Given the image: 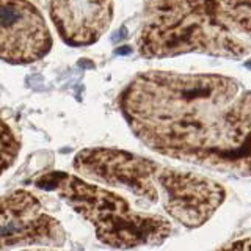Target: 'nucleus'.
Segmentation results:
<instances>
[{"label": "nucleus", "instance_id": "obj_6", "mask_svg": "<svg viewBox=\"0 0 251 251\" xmlns=\"http://www.w3.org/2000/svg\"><path fill=\"white\" fill-rule=\"evenodd\" d=\"M41 11L28 0H0V55L8 65H30L52 50Z\"/></svg>", "mask_w": 251, "mask_h": 251}, {"label": "nucleus", "instance_id": "obj_1", "mask_svg": "<svg viewBox=\"0 0 251 251\" xmlns=\"http://www.w3.org/2000/svg\"><path fill=\"white\" fill-rule=\"evenodd\" d=\"M120 110L141 143L170 159L251 176V90L222 74L145 71Z\"/></svg>", "mask_w": 251, "mask_h": 251}, {"label": "nucleus", "instance_id": "obj_9", "mask_svg": "<svg viewBox=\"0 0 251 251\" xmlns=\"http://www.w3.org/2000/svg\"><path fill=\"white\" fill-rule=\"evenodd\" d=\"M21 151V140L19 135L14 132L8 121H3L2 127V168L3 173L8 171V168L13 167Z\"/></svg>", "mask_w": 251, "mask_h": 251}, {"label": "nucleus", "instance_id": "obj_7", "mask_svg": "<svg viewBox=\"0 0 251 251\" xmlns=\"http://www.w3.org/2000/svg\"><path fill=\"white\" fill-rule=\"evenodd\" d=\"M65 242L63 225L47 214L33 193L18 188L2 198V248L61 247Z\"/></svg>", "mask_w": 251, "mask_h": 251}, {"label": "nucleus", "instance_id": "obj_3", "mask_svg": "<svg viewBox=\"0 0 251 251\" xmlns=\"http://www.w3.org/2000/svg\"><path fill=\"white\" fill-rule=\"evenodd\" d=\"M36 187L57 192L78 215L93 225L98 239L113 248L160 245L173 231L167 217L133 209L129 201L113 190L69 173H47Z\"/></svg>", "mask_w": 251, "mask_h": 251}, {"label": "nucleus", "instance_id": "obj_2", "mask_svg": "<svg viewBox=\"0 0 251 251\" xmlns=\"http://www.w3.org/2000/svg\"><path fill=\"white\" fill-rule=\"evenodd\" d=\"M137 49L145 58L204 53L243 60L251 55V41L232 28L223 0H148Z\"/></svg>", "mask_w": 251, "mask_h": 251}, {"label": "nucleus", "instance_id": "obj_4", "mask_svg": "<svg viewBox=\"0 0 251 251\" xmlns=\"http://www.w3.org/2000/svg\"><path fill=\"white\" fill-rule=\"evenodd\" d=\"M74 170L94 182L127 190L148 204L160 200L157 173L160 163L115 148H86L74 157Z\"/></svg>", "mask_w": 251, "mask_h": 251}, {"label": "nucleus", "instance_id": "obj_10", "mask_svg": "<svg viewBox=\"0 0 251 251\" xmlns=\"http://www.w3.org/2000/svg\"><path fill=\"white\" fill-rule=\"evenodd\" d=\"M222 250H251V235L250 237L234 240L231 243H226V245L222 247Z\"/></svg>", "mask_w": 251, "mask_h": 251}, {"label": "nucleus", "instance_id": "obj_8", "mask_svg": "<svg viewBox=\"0 0 251 251\" xmlns=\"http://www.w3.org/2000/svg\"><path fill=\"white\" fill-rule=\"evenodd\" d=\"M50 19L68 46L85 47L99 41L115 18L113 0H50Z\"/></svg>", "mask_w": 251, "mask_h": 251}, {"label": "nucleus", "instance_id": "obj_5", "mask_svg": "<svg viewBox=\"0 0 251 251\" xmlns=\"http://www.w3.org/2000/svg\"><path fill=\"white\" fill-rule=\"evenodd\" d=\"M157 184L165 212L188 229L206 225L226 200V188L222 184L192 171L160 165Z\"/></svg>", "mask_w": 251, "mask_h": 251}]
</instances>
